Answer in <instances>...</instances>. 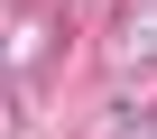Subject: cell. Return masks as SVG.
<instances>
[{"mask_svg":"<svg viewBox=\"0 0 157 139\" xmlns=\"http://www.w3.org/2000/svg\"><path fill=\"white\" fill-rule=\"evenodd\" d=\"M0 139H19V102H10V93H0Z\"/></svg>","mask_w":157,"mask_h":139,"instance_id":"obj_3","label":"cell"},{"mask_svg":"<svg viewBox=\"0 0 157 139\" xmlns=\"http://www.w3.org/2000/svg\"><path fill=\"white\" fill-rule=\"evenodd\" d=\"M0 74H10V28H0Z\"/></svg>","mask_w":157,"mask_h":139,"instance_id":"obj_4","label":"cell"},{"mask_svg":"<svg viewBox=\"0 0 157 139\" xmlns=\"http://www.w3.org/2000/svg\"><path fill=\"white\" fill-rule=\"evenodd\" d=\"M102 65H111V74H157V0H120V10H111Z\"/></svg>","mask_w":157,"mask_h":139,"instance_id":"obj_1","label":"cell"},{"mask_svg":"<svg viewBox=\"0 0 157 139\" xmlns=\"http://www.w3.org/2000/svg\"><path fill=\"white\" fill-rule=\"evenodd\" d=\"M37 10H83V0H37Z\"/></svg>","mask_w":157,"mask_h":139,"instance_id":"obj_5","label":"cell"},{"mask_svg":"<svg viewBox=\"0 0 157 139\" xmlns=\"http://www.w3.org/2000/svg\"><path fill=\"white\" fill-rule=\"evenodd\" d=\"M65 65V10H37L28 0V19H10V84H37Z\"/></svg>","mask_w":157,"mask_h":139,"instance_id":"obj_2","label":"cell"}]
</instances>
